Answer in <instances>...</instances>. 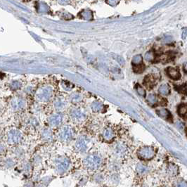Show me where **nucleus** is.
Wrapping results in <instances>:
<instances>
[{"label":"nucleus","instance_id":"obj_1","mask_svg":"<svg viewBox=\"0 0 187 187\" xmlns=\"http://www.w3.org/2000/svg\"><path fill=\"white\" fill-rule=\"evenodd\" d=\"M54 94V89L49 85L44 86L39 89L35 94L36 99L40 102H47Z\"/></svg>","mask_w":187,"mask_h":187},{"label":"nucleus","instance_id":"obj_2","mask_svg":"<svg viewBox=\"0 0 187 187\" xmlns=\"http://www.w3.org/2000/svg\"><path fill=\"white\" fill-rule=\"evenodd\" d=\"M84 163L88 169L94 170L100 167L101 163V158L97 154H90L85 158Z\"/></svg>","mask_w":187,"mask_h":187},{"label":"nucleus","instance_id":"obj_3","mask_svg":"<svg viewBox=\"0 0 187 187\" xmlns=\"http://www.w3.org/2000/svg\"><path fill=\"white\" fill-rule=\"evenodd\" d=\"M70 160L66 158H60L56 160L55 167L56 172L62 175L68 170L70 166Z\"/></svg>","mask_w":187,"mask_h":187},{"label":"nucleus","instance_id":"obj_4","mask_svg":"<svg viewBox=\"0 0 187 187\" xmlns=\"http://www.w3.org/2000/svg\"><path fill=\"white\" fill-rule=\"evenodd\" d=\"M7 137L8 143L11 144H19V142L21 141V140L23 139L21 132L15 129H12L11 130L8 132V133L7 134Z\"/></svg>","mask_w":187,"mask_h":187},{"label":"nucleus","instance_id":"obj_5","mask_svg":"<svg viewBox=\"0 0 187 187\" xmlns=\"http://www.w3.org/2000/svg\"><path fill=\"white\" fill-rule=\"evenodd\" d=\"M137 154L141 159L147 160L154 157L155 151L154 148L151 146H144L139 149Z\"/></svg>","mask_w":187,"mask_h":187},{"label":"nucleus","instance_id":"obj_6","mask_svg":"<svg viewBox=\"0 0 187 187\" xmlns=\"http://www.w3.org/2000/svg\"><path fill=\"white\" fill-rule=\"evenodd\" d=\"M73 137V131L70 126H64L59 133V138L61 141L69 142Z\"/></svg>","mask_w":187,"mask_h":187},{"label":"nucleus","instance_id":"obj_7","mask_svg":"<svg viewBox=\"0 0 187 187\" xmlns=\"http://www.w3.org/2000/svg\"><path fill=\"white\" fill-rule=\"evenodd\" d=\"M89 139L85 136H81L77 139L76 143H75V149H77V151L80 153L86 152L88 147H89Z\"/></svg>","mask_w":187,"mask_h":187},{"label":"nucleus","instance_id":"obj_8","mask_svg":"<svg viewBox=\"0 0 187 187\" xmlns=\"http://www.w3.org/2000/svg\"><path fill=\"white\" fill-rule=\"evenodd\" d=\"M71 117L72 120L76 123H80L84 121L86 118V113L81 108H74L71 111Z\"/></svg>","mask_w":187,"mask_h":187},{"label":"nucleus","instance_id":"obj_9","mask_svg":"<svg viewBox=\"0 0 187 187\" xmlns=\"http://www.w3.org/2000/svg\"><path fill=\"white\" fill-rule=\"evenodd\" d=\"M11 106L14 111L22 110L25 106V101L20 97L14 98L11 101Z\"/></svg>","mask_w":187,"mask_h":187},{"label":"nucleus","instance_id":"obj_10","mask_svg":"<svg viewBox=\"0 0 187 187\" xmlns=\"http://www.w3.org/2000/svg\"><path fill=\"white\" fill-rule=\"evenodd\" d=\"M62 119H63V118H62V115L61 114L59 113L54 114V115H51L49 119V125L53 127H58L59 125H60L61 124L62 122Z\"/></svg>","mask_w":187,"mask_h":187},{"label":"nucleus","instance_id":"obj_11","mask_svg":"<svg viewBox=\"0 0 187 187\" xmlns=\"http://www.w3.org/2000/svg\"><path fill=\"white\" fill-rule=\"evenodd\" d=\"M167 74L172 79L178 80L180 78L181 75L179 72V70L177 68H175V67H170L167 68Z\"/></svg>","mask_w":187,"mask_h":187},{"label":"nucleus","instance_id":"obj_12","mask_svg":"<svg viewBox=\"0 0 187 187\" xmlns=\"http://www.w3.org/2000/svg\"><path fill=\"white\" fill-rule=\"evenodd\" d=\"M155 82H156V78L154 77V75H149L144 79V85L148 88H152L155 85Z\"/></svg>","mask_w":187,"mask_h":187},{"label":"nucleus","instance_id":"obj_13","mask_svg":"<svg viewBox=\"0 0 187 187\" xmlns=\"http://www.w3.org/2000/svg\"><path fill=\"white\" fill-rule=\"evenodd\" d=\"M102 135H103V139H104L105 140H106V141H111V139H113L114 136H115L113 130L111 128L105 129L103 132Z\"/></svg>","mask_w":187,"mask_h":187},{"label":"nucleus","instance_id":"obj_14","mask_svg":"<svg viewBox=\"0 0 187 187\" xmlns=\"http://www.w3.org/2000/svg\"><path fill=\"white\" fill-rule=\"evenodd\" d=\"M91 108H92L94 112L98 113L103 110V106L99 101H94L92 106H91Z\"/></svg>","mask_w":187,"mask_h":187},{"label":"nucleus","instance_id":"obj_15","mask_svg":"<svg viewBox=\"0 0 187 187\" xmlns=\"http://www.w3.org/2000/svg\"><path fill=\"white\" fill-rule=\"evenodd\" d=\"M54 106H55V108L57 111H61V110H63V108H65V107H66V101H64L63 99L59 98V99H57L55 101Z\"/></svg>","mask_w":187,"mask_h":187},{"label":"nucleus","instance_id":"obj_16","mask_svg":"<svg viewBox=\"0 0 187 187\" xmlns=\"http://www.w3.org/2000/svg\"><path fill=\"white\" fill-rule=\"evenodd\" d=\"M83 98L82 94H80V93H74L71 96V101L72 103H77L81 102Z\"/></svg>","mask_w":187,"mask_h":187},{"label":"nucleus","instance_id":"obj_17","mask_svg":"<svg viewBox=\"0 0 187 187\" xmlns=\"http://www.w3.org/2000/svg\"><path fill=\"white\" fill-rule=\"evenodd\" d=\"M158 92L162 95H167L170 93V87L167 84H163L158 89Z\"/></svg>","mask_w":187,"mask_h":187},{"label":"nucleus","instance_id":"obj_18","mask_svg":"<svg viewBox=\"0 0 187 187\" xmlns=\"http://www.w3.org/2000/svg\"><path fill=\"white\" fill-rule=\"evenodd\" d=\"M178 113L180 116H185L187 114V104H181L179 106Z\"/></svg>","mask_w":187,"mask_h":187},{"label":"nucleus","instance_id":"obj_19","mask_svg":"<svg viewBox=\"0 0 187 187\" xmlns=\"http://www.w3.org/2000/svg\"><path fill=\"white\" fill-rule=\"evenodd\" d=\"M136 170L137 171V172L139 174H141L142 175V174L146 173L148 172V170H149V168L142 164H138L137 165Z\"/></svg>","mask_w":187,"mask_h":187},{"label":"nucleus","instance_id":"obj_20","mask_svg":"<svg viewBox=\"0 0 187 187\" xmlns=\"http://www.w3.org/2000/svg\"><path fill=\"white\" fill-rule=\"evenodd\" d=\"M157 113L158 114V115L162 117V118H169V116L170 115V114L168 112V111H167L165 108L160 109V110H158L157 111Z\"/></svg>","mask_w":187,"mask_h":187},{"label":"nucleus","instance_id":"obj_21","mask_svg":"<svg viewBox=\"0 0 187 187\" xmlns=\"http://www.w3.org/2000/svg\"><path fill=\"white\" fill-rule=\"evenodd\" d=\"M126 150V148L123 146V144H118L117 145V146L115 148V153L118 155H123V154L125 152Z\"/></svg>","mask_w":187,"mask_h":187},{"label":"nucleus","instance_id":"obj_22","mask_svg":"<svg viewBox=\"0 0 187 187\" xmlns=\"http://www.w3.org/2000/svg\"><path fill=\"white\" fill-rule=\"evenodd\" d=\"M81 16L84 18L85 19L89 20L92 18V12L90 11H83L81 12Z\"/></svg>","mask_w":187,"mask_h":187},{"label":"nucleus","instance_id":"obj_23","mask_svg":"<svg viewBox=\"0 0 187 187\" xmlns=\"http://www.w3.org/2000/svg\"><path fill=\"white\" fill-rule=\"evenodd\" d=\"M155 58L154 53L153 51H148V52L145 54V59L147 61H152Z\"/></svg>","mask_w":187,"mask_h":187},{"label":"nucleus","instance_id":"obj_24","mask_svg":"<svg viewBox=\"0 0 187 187\" xmlns=\"http://www.w3.org/2000/svg\"><path fill=\"white\" fill-rule=\"evenodd\" d=\"M42 136L45 140H50L52 139V134H51V132L48 130V129H45V130L44 131Z\"/></svg>","mask_w":187,"mask_h":187},{"label":"nucleus","instance_id":"obj_25","mask_svg":"<svg viewBox=\"0 0 187 187\" xmlns=\"http://www.w3.org/2000/svg\"><path fill=\"white\" fill-rule=\"evenodd\" d=\"M10 87L13 90H17L21 87V83L19 81H14L11 83Z\"/></svg>","mask_w":187,"mask_h":187},{"label":"nucleus","instance_id":"obj_26","mask_svg":"<svg viewBox=\"0 0 187 187\" xmlns=\"http://www.w3.org/2000/svg\"><path fill=\"white\" fill-rule=\"evenodd\" d=\"M142 61V57L141 55H137L132 59V63L134 65H139Z\"/></svg>","mask_w":187,"mask_h":187},{"label":"nucleus","instance_id":"obj_27","mask_svg":"<svg viewBox=\"0 0 187 187\" xmlns=\"http://www.w3.org/2000/svg\"><path fill=\"white\" fill-rule=\"evenodd\" d=\"M136 89H137V92L139 93V95L142 96V97H145V95H146V91H145V89H143V88L140 86V85H137Z\"/></svg>","mask_w":187,"mask_h":187},{"label":"nucleus","instance_id":"obj_28","mask_svg":"<svg viewBox=\"0 0 187 187\" xmlns=\"http://www.w3.org/2000/svg\"><path fill=\"white\" fill-rule=\"evenodd\" d=\"M175 187H187V183L184 180H179L175 183Z\"/></svg>","mask_w":187,"mask_h":187},{"label":"nucleus","instance_id":"obj_29","mask_svg":"<svg viewBox=\"0 0 187 187\" xmlns=\"http://www.w3.org/2000/svg\"><path fill=\"white\" fill-rule=\"evenodd\" d=\"M147 100L149 103H152V104H154V103L156 102V97H155L154 94H150L148 96Z\"/></svg>","mask_w":187,"mask_h":187},{"label":"nucleus","instance_id":"obj_30","mask_svg":"<svg viewBox=\"0 0 187 187\" xmlns=\"http://www.w3.org/2000/svg\"><path fill=\"white\" fill-rule=\"evenodd\" d=\"M144 66H141V65H137V66L134 67V71L137 72V73H141V72L144 71Z\"/></svg>","mask_w":187,"mask_h":187},{"label":"nucleus","instance_id":"obj_31","mask_svg":"<svg viewBox=\"0 0 187 187\" xmlns=\"http://www.w3.org/2000/svg\"><path fill=\"white\" fill-rule=\"evenodd\" d=\"M177 90L180 91V92L182 94H186L187 93V85H183L181 86L178 87Z\"/></svg>","mask_w":187,"mask_h":187},{"label":"nucleus","instance_id":"obj_32","mask_svg":"<svg viewBox=\"0 0 187 187\" xmlns=\"http://www.w3.org/2000/svg\"><path fill=\"white\" fill-rule=\"evenodd\" d=\"M4 165H6V167H9V168H11L14 165V160H11V159H8V160H7L6 161H5V164Z\"/></svg>","mask_w":187,"mask_h":187},{"label":"nucleus","instance_id":"obj_33","mask_svg":"<svg viewBox=\"0 0 187 187\" xmlns=\"http://www.w3.org/2000/svg\"><path fill=\"white\" fill-rule=\"evenodd\" d=\"M94 180L96 182H97V183L102 182L103 180V176L101 175H97L94 176Z\"/></svg>","mask_w":187,"mask_h":187},{"label":"nucleus","instance_id":"obj_34","mask_svg":"<svg viewBox=\"0 0 187 187\" xmlns=\"http://www.w3.org/2000/svg\"><path fill=\"white\" fill-rule=\"evenodd\" d=\"M111 181L113 184H118L119 182V176L118 175H113L111 176Z\"/></svg>","mask_w":187,"mask_h":187},{"label":"nucleus","instance_id":"obj_35","mask_svg":"<svg viewBox=\"0 0 187 187\" xmlns=\"http://www.w3.org/2000/svg\"><path fill=\"white\" fill-rule=\"evenodd\" d=\"M172 37H171V36L170 35H167V36H165V37L163 38V42L164 43H170L172 41Z\"/></svg>","mask_w":187,"mask_h":187},{"label":"nucleus","instance_id":"obj_36","mask_svg":"<svg viewBox=\"0 0 187 187\" xmlns=\"http://www.w3.org/2000/svg\"><path fill=\"white\" fill-rule=\"evenodd\" d=\"M51 178L49 177V176H46V177L42 179V183L44 184V185H48V184L51 182Z\"/></svg>","mask_w":187,"mask_h":187},{"label":"nucleus","instance_id":"obj_37","mask_svg":"<svg viewBox=\"0 0 187 187\" xmlns=\"http://www.w3.org/2000/svg\"><path fill=\"white\" fill-rule=\"evenodd\" d=\"M187 36V28H184L182 29V33H181V37L183 40H185Z\"/></svg>","mask_w":187,"mask_h":187},{"label":"nucleus","instance_id":"obj_38","mask_svg":"<svg viewBox=\"0 0 187 187\" xmlns=\"http://www.w3.org/2000/svg\"><path fill=\"white\" fill-rule=\"evenodd\" d=\"M23 170L25 171H27V172H29L31 170V166L29 163H25L24 166H23Z\"/></svg>","mask_w":187,"mask_h":187},{"label":"nucleus","instance_id":"obj_39","mask_svg":"<svg viewBox=\"0 0 187 187\" xmlns=\"http://www.w3.org/2000/svg\"><path fill=\"white\" fill-rule=\"evenodd\" d=\"M169 171H170V175H172V176H175L176 174V170L175 169V166H173V168L170 167V170H169Z\"/></svg>","mask_w":187,"mask_h":187},{"label":"nucleus","instance_id":"obj_40","mask_svg":"<svg viewBox=\"0 0 187 187\" xmlns=\"http://www.w3.org/2000/svg\"><path fill=\"white\" fill-rule=\"evenodd\" d=\"M106 2H107L108 4H110V5H111V6H112V4H114V6H115V5L119 3V2H118V1H108Z\"/></svg>","mask_w":187,"mask_h":187},{"label":"nucleus","instance_id":"obj_41","mask_svg":"<svg viewBox=\"0 0 187 187\" xmlns=\"http://www.w3.org/2000/svg\"><path fill=\"white\" fill-rule=\"evenodd\" d=\"M184 69H185L186 71H187V62L184 64Z\"/></svg>","mask_w":187,"mask_h":187},{"label":"nucleus","instance_id":"obj_42","mask_svg":"<svg viewBox=\"0 0 187 187\" xmlns=\"http://www.w3.org/2000/svg\"><path fill=\"white\" fill-rule=\"evenodd\" d=\"M45 185H38L37 187H45Z\"/></svg>","mask_w":187,"mask_h":187}]
</instances>
